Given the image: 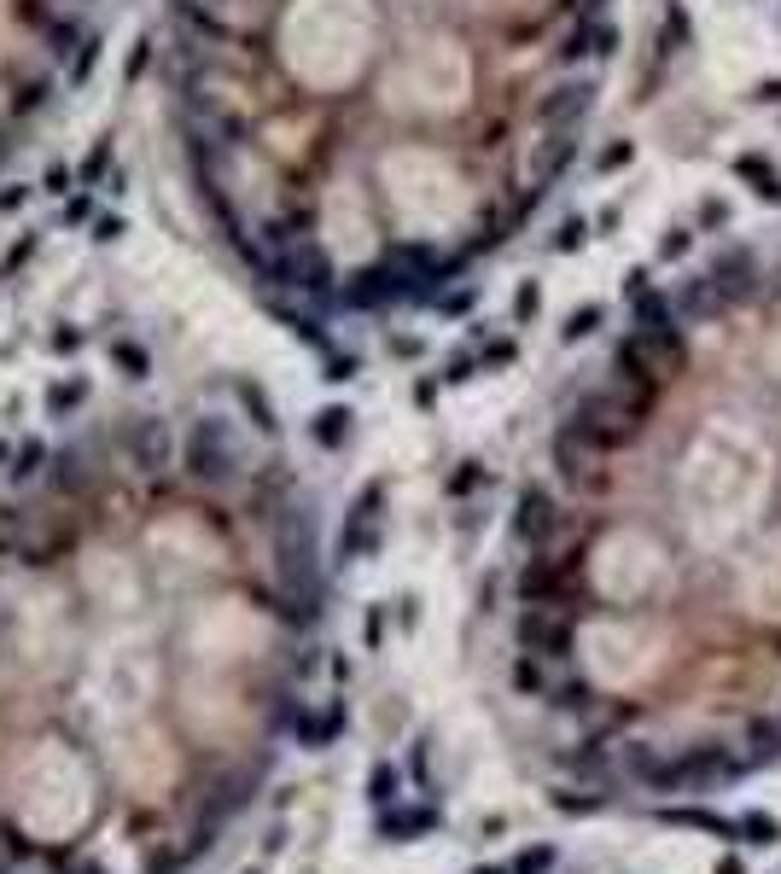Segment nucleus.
<instances>
[{
  "label": "nucleus",
  "mask_w": 781,
  "mask_h": 874,
  "mask_svg": "<svg viewBox=\"0 0 781 874\" xmlns=\"http://www.w3.org/2000/svg\"><path fill=\"white\" fill-rule=\"evenodd\" d=\"M747 770H752L747 752H729V746H717V740H700V746H688L682 758L653 764V770H647V787H653V793H706V787L741 781Z\"/></svg>",
  "instance_id": "f257e3e1"
},
{
  "label": "nucleus",
  "mask_w": 781,
  "mask_h": 874,
  "mask_svg": "<svg viewBox=\"0 0 781 874\" xmlns=\"http://www.w3.org/2000/svg\"><path fill=\"white\" fill-rule=\"evenodd\" d=\"M566 426H572L589 449L612 455V449H630V443L642 437V408L624 403V397H607V391H589V397L572 403V420H566Z\"/></svg>",
  "instance_id": "f03ea898"
},
{
  "label": "nucleus",
  "mask_w": 781,
  "mask_h": 874,
  "mask_svg": "<svg viewBox=\"0 0 781 874\" xmlns=\"http://www.w3.org/2000/svg\"><path fill=\"white\" fill-rule=\"evenodd\" d=\"M181 467H187V478L204 484V490L234 484L239 478V443H234V432H228V420H216V414L193 420V432H187V443H181Z\"/></svg>",
  "instance_id": "7ed1b4c3"
},
{
  "label": "nucleus",
  "mask_w": 781,
  "mask_h": 874,
  "mask_svg": "<svg viewBox=\"0 0 781 874\" xmlns=\"http://www.w3.org/2000/svg\"><path fill=\"white\" fill-rule=\"evenodd\" d=\"M519 647L531 659H566L572 653V624L560 618V606H525L519 612Z\"/></svg>",
  "instance_id": "20e7f679"
},
{
  "label": "nucleus",
  "mask_w": 781,
  "mask_h": 874,
  "mask_svg": "<svg viewBox=\"0 0 781 874\" xmlns=\"http://www.w3.org/2000/svg\"><path fill=\"white\" fill-rule=\"evenodd\" d=\"M554 467H560V478H566L572 490H583V496H601V490H607L601 449H589L572 426H566V432H554Z\"/></svg>",
  "instance_id": "39448f33"
},
{
  "label": "nucleus",
  "mask_w": 781,
  "mask_h": 874,
  "mask_svg": "<svg viewBox=\"0 0 781 874\" xmlns=\"http://www.w3.org/2000/svg\"><path fill=\"white\" fill-rule=\"evenodd\" d=\"M612 368H618V379L636 391V408L647 414V403H653V391H659V379H665V368L653 362V350L642 344V333H624L618 344H612Z\"/></svg>",
  "instance_id": "423d86ee"
},
{
  "label": "nucleus",
  "mask_w": 781,
  "mask_h": 874,
  "mask_svg": "<svg viewBox=\"0 0 781 874\" xmlns=\"http://www.w3.org/2000/svg\"><path fill=\"white\" fill-rule=\"evenodd\" d=\"M578 577V554H543V560H531L525 572H519V601L525 606H560L566 601V583Z\"/></svg>",
  "instance_id": "0eeeda50"
},
{
  "label": "nucleus",
  "mask_w": 781,
  "mask_h": 874,
  "mask_svg": "<svg viewBox=\"0 0 781 874\" xmlns=\"http://www.w3.org/2000/svg\"><path fill=\"white\" fill-rule=\"evenodd\" d=\"M123 443H129L135 472H146V478H158V472L175 461V432H170V420H158V414H140Z\"/></svg>",
  "instance_id": "6e6552de"
},
{
  "label": "nucleus",
  "mask_w": 781,
  "mask_h": 874,
  "mask_svg": "<svg viewBox=\"0 0 781 874\" xmlns=\"http://www.w3.org/2000/svg\"><path fill=\"white\" fill-rule=\"evenodd\" d=\"M403 298H414V286H408V274L385 257L379 269H362L350 286H344V303L350 309H385V303H403Z\"/></svg>",
  "instance_id": "1a4fd4ad"
},
{
  "label": "nucleus",
  "mask_w": 781,
  "mask_h": 874,
  "mask_svg": "<svg viewBox=\"0 0 781 874\" xmlns=\"http://www.w3.org/2000/svg\"><path fill=\"white\" fill-rule=\"evenodd\" d=\"M187 117H193V135L187 140H199V146H239L245 140V117L239 111H228V105H216L210 94H187Z\"/></svg>",
  "instance_id": "9d476101"
},
{
  "label": "nucleus",
  "mask_w": 781,
  "mask_h": 874,
  "mask_svg": "<svg viewBox=\"0 0 781 874\" xmlns=\"http://www.w3.org/2000/svg\"><path fill=\"white\" fill-rule=\"evenodd\" d=\"M560 531V507L548 496L543 484H525L519 502H513V537L531 542V548H548V537Z\"/></svg>",
  "instance_id": "9b49d317"
},
{
  "label": "nucleus",
  "mask_w": 781,
  "mask_h": 874,
  "mask_svg": "<svg viewBox=\"0 0 781 874\" xmlns=\"http://www.w3.org/2000/svg\"><path fill=\"white\" fill-rule=\"evenodd\" d=\"M589 105H595V82L578 76V82H554L543 100H537L531 117H537L543 129H578L583 117H589Z\"/></svg>",
  "instance_id": "f8f14e48"
},
{
  "label": "nucleus",
  "mask_w": 781,
  "mask_h": 874,
  "mask_svg": "<svg viewBox=\"0 0 781 874\" xmlns=\"http://www.w3.org/2000/svg\"><path fill=\"white\" fill-rule=\"evenodd\" d=\"M752 280H758V269H752V257L747 251H723L712 263V274H706V286H712V298L717 303H741L752 298Z\"/></svg>",
  "instance_id": "ddd939ff"
},
{
  "label": "nucleus",
  "mask_w": 781,
  "mask_h": 874,
  "mask_svg": "<svg viewBox=\"0 0 781 874\" xmlns=\"http://www.w3.org/2000/svg\"><path fill=\"white\" fill-rule=\"evenodd\" d=\"M379 484H368L362 490V502L350 507V525H344V537H339V560H356V554H368L379 542Z\"/></svg>",
  "instance_id": "4468645a"
},
{
  "label": "nucleus",
  "mask_w": 781,
  "mask_h": 874,
  "mask_svg": "<svg viewBox=\"0 0 781 874\" xmlns=\"http://www.w3.org/2000/svg\"><path fill=\"white\" fill-rule=\"evenodd\" d=\"M653 816L671 822V828H694V834H712V840H735V822L717 816V810H700V805H659Z\"/></svg>",
  "instance_id": "2eb2a0df"
},
{
  "label": "nucleus",
  "mask_w": 781,
  "mask_h": 874,
  "mask_svg": "<svg viewBox=\"0 0 781 874\" xmlns=\"http://www.w3.org/2000/svg\"><path fill=\"white\" fill-rule=\"evenodd\" d=\"M426 828H438V810L432 805H385V816H379L385 840H420Z\"/></svg>",
  "instance_id": "dca6fc26"
},
{
  "label": "nucleus",
  "mask_w": 781,
  "mask_h": 874,
  "mask_svg": "<svg viewBox=\"0 0 781 874\" xmlns=\"http://www.w3.org/2000/svg\"><path fill=\"white\" fill-rule=\"evenodd\" d=\"M175 24H181V35H187V41H216V47H222V41H234V30H228L210 6H199V0H175Z\"/></svg>",
  "instance_id": "f3484780"
},
{
  "label": "nucleus",
  "mask_w": 781,
  "mask_h": 874,
  "mask_svg": "<svg viewBox=\"0 0 781 874\" xmlns=\"http://www.w3.org/2000/svg\"><path fill=\"white\" fill-rule=\"evenodd\" d=\"M735 175H741L764 204H781V175H776V164H764L758 152H741V158H735Z\"/></svg>",
  "instance_id": "a211bd4d"
},
{
  "label": "nucleus",
  "mask_w": 781,
  "mask_h": 874,
  "mask_svg": "<svg viewBox=\"0 0 781 874\" xmlns=\"http://www.w3.org/2000/svg\"><path fill=\"white\" fill-rule=\"evenodd\" d=\"M781 758V723L776 717H752L747 723V764H776Z\"/></svg>",
  "instance_id": "6ab92c4d"
},
{
  "label": "nucleus",
  "mask_w": 781,
  "mask_h": 874,
  "mask_svg": "<svg viewBox=\"0 0 781 874\" xmlns=\"http://www.w3.org/2000/svg\"><path fill=\"white\" fill-rule=\"evenodd\" d=\"M735 840H747V845H776V840H781V822L770 816V810H747V816L735 822Z\"/></svg>",
  "instance_id": "aec40b11"
},
{
  "label": "nucleus",
  "mask_w": 781,
  "mask_h": 874,
  "mask_svg": "<svg viewBox=\"0 0 781 874\" xmlns=\"http://www.w3.org/2000/svg\"><path fill=\"white\" fill-rule=\"evenodd\" d=\"M344 437H350V408H321L315 414V443L321 449H344Z\"/></svg>",
  "instance_id": "412c9836"
},
{
  "label": "nucleus",
  "mask_w": 781,
  "mask_h": 874,
  "mask_svg": "<svg viewBox=\"0 0 781 874\" xmlns=\"http://www.w3.org/2000/svg\"><path fill=\"white\" fill-rule=\"evenodd\" d=\"M41 35H47V53H53V59H70V53L82 47V30H76L70 18H59V12H53V18L41 24Z\"/></svg>",
  "instance_id": "4be33fe9"
},
{
  "label": "nucleus",
  "mask_w": 781,
  "mask_h": 874,
  "mask_svg": "<svg viewBox=\"0 0 781 874\" xmlns=\"http://www.w3.org/2000/svg\"><path fill=\"white\" fill-rule=\"evenodd\" d=\"M111 362L123 368V379H146L152 373V356H146V344H135V338H117L111 344Z\"/></svg>",
  "instance_id": "5701e85b"
},
{
  "label": "nucleus",
  "mask_w": 781,
  "mask_h": 874,
  "mask_svg": "<svg viewBox=\"0 0 781 874\" xmlns=\"http://www.w3.org/2000/svg\"><path fill=\"white\" fill-rule=\"evenodd\" d=\"M397 793H403V775H397V764H374V775H368V799L385 810V805H397Z\"/></svg>",
  "instance_id": "b1692460"
},
{
  "label": "nucleus",
  "mask_w": 781,
  "mask_h": 874,
  "mask_svg": "<svg viewBox=\"0 0 781 874\" xmlns=\"http://www.w3.org/2000/svg\"><path fill=\"white\" fill-rule=\"evenodd\" d=\"M513 688L519 694H548V676H543V659H513Z\"/></svg>",
  "instance_id": "393cba45"
},
{
  "label": "nucleus",
  "mask_w": 781,
  "mask_h": 874,
  "mask_svg": "<svg viewBox=\"0 0 781 874\" xmlns=\"http://www.w3.org/2000/svg\"><path fill=\"white\" fill-rule=\"evenodd\" d=\"M280 321H286L292 333L304 338V344H315V350H327V333H321V321H315V315H304V309H280Z\"/></svg>",
  "instance_id": "a878e982"
},
{
  "label": "nucleus",
  "mask_w": 781,
  "mask_h": 874,
  "mask_svg": "<svg viewBox=\"0 0 781 874\" xmlns=\"http://www.w3.org/2000/svg\"><path fill=\"white\" fill-rule=\"evenodd\" d=\"M239 403L251 408V420H257V432H274L280 420H274V408H269V397L257 391V385H239Z\"/></svg>",
  "instance_id": "bb28decb"
},
{
  "label": "nucleus",
  "mask_w": 781,
  "mask_h": 874,
  "mask_svg": "<svg viewBox=\"0 0 781 874\" xmlns=\"http://www.w3.org/2000/svg\"><path fill=\"white\" fill-rule=\"evenodd\" d=\"M595 327H601V303H583V309H572V315H566V344L589 338Z\"/></svg>",
  "instance_id": "cd10ccee"
},
{
  "label": "nucleus",
  "mask_w": 781,
  "mask_h": 874,
  "mask_svg": "<svg viewBox=\"0 0 781 874\" xmlns=\"http://www.w3.org/2000/svg\"><path fill=\"white\" fill-rule=\"evenodd\" d=\"M560 59H566V65H578V59H595V24H578V30L566 35Z\"/></svg>",
  "instance_id": "c85d7f7f"
},
{
  "label": "nucleus",
  "mask_w": 781,
  "mask_h": 874,
  "mask_svg": "<svg viewBox=\"0 0 781 874\" xmlns=\"http://www.w3.org/2000/svg\"><path fill=\"white\" fill-rule=\"evenodd\" d=\"M548 869H554V845H531V851L513 857L508 874H548Z\"/></svg>",
  "instance_id": "c756f323"
},
{
  "label": "nucleus",
  "mask_w": 781,
  "mask_h": 874,
  "mask_svg": "<svg viewBox=\"0 0 781 874\" xmlns=\"http://www.w3.org/2000/svg\"><path fill=\"white\" fill-rule=\"evenodd\" d=\"M94 65H100V35H94V41L82 35V47H76V59H70V82H88Z\"/></svg>",
  "instance_id": "7c9ffc66"
},
{
  "label": "nucleus",
  "mask_w": 781,
  "mask_h": 874,
  "mask_svg": "<svg viewBox=\"0 0 781 874\" xmlns=\"http://www.w3.org/2000/svg\"><path fill=\"white\" fill-rule=\"evenodd\" d=\"M105 169H111V140H100V146L88 152V164L76 169V175H82V187H100V181H105Z\"/></svg>",
  "instance_id": "2f4dec72"
},
{
  "label": "nucleus",
  "mask_w": 781,
  "mask_h": 874,
  "mask_svg": "<svg viewBox=\"0 0 781 874\" xmlns=\"http://www.w3.org/2000/svg\"><path fill=\"white\" fill-rule=\"evenodd\" d=\"M589 700H595L589 682H566V688H554V706H560V711H583Z\"/></svg>",
  "instance_id": "473e14b6"
},
{
  "label": "nucleus",
  "mask_w": 781,
  "mask_h": 874,
  "mask_svg": "<svg viewBox=\"0 0 781 874\" xmlns=\"http://www.w3.org/2000/svg\"><path fill=\"white\" fill-rule=\"evenodd\" d=\"M583 239H589V222H583V216H566L560 234H554V251H578Z\"/></svg>",
  "instance_id": "72a5a7b5"
},
{
  "label": "nucleus",
  "mask_w": 781,
  "mask_h": 874,
  "mask_svg": "<svg viewBox=\"0 0 781 874\" xmlns=\"http://www.w3.org/2000/svg\"><path fill=\"white\" fill-rule=\"evenodd\" d=\"M607 805V793H554V810H566V816H578V810H601Z\"/></svg>",
  "instance_id": "f704fd0d"
},
{
  "label": "nucleus",
  "mask_w": 781,
  "mask_h": 874,
  "mask_svg": "<svg viewBox=\"0 0 781 874\" xmlns=\"http://www.w3.org/2000/svg\"><path fill=\"white\" fill-rule=\"evenodd\" d=\"M47 94H53L47 82H18V88H12V111H35Z\"/></svg>",
  "instance_id": "c9c22d12"
},
{
  "label": "nucleus",
  "mask_w": 781,
  "mask_h": 874,
  "mask_svg": "<svg viewBox=\"0 0 781 874\" xmlns=\"http://www.w3.org/2000/svg\"><path fill=\"white\" fill-rule=\"evenodd\" d=\"M682 41H688V12L671 6V12H665V53H677Z\"/></svg>",
  "instance_id": "e433bc0d"
},
{
  "label": "nucleus",
  "mask_w": 781,
  "mask_h": 874,
  "mask_svg": "<svg viewBox=\"0 0 781 874\" xmlns=\"http://www.w3.org/2000/svg\"><path fill=\"white\" fill-rule=\"evenodd\" d=\"M478 484H490V472L478 467V461H467V467L449 478V490H455V496H467V490H478Z\"/></svg>",
  "instance_id": "4c0bfd02"
},
{
  "label": "nucleus",
  "mask_w": 781,
  "mask_h": 874,
  "mask_svg": "<svg viewBox=\"0 0 781 874\" xmlns=\"http://www.w3.org/2000/svg\"><path fill=\"white\" fill-rule=\"evenodd\" d=\"M537 309H543V292H537V286H519V298H513V321H537Z\"/></svg>",
  "instance_id": "58836bf2"
},
{
  "label": "nucleus",
  "mask_w": 781,
  "mask_h": 874,
  "mask_svg": "<svg viewBox=\"0 0 781 874\" xmlns=\"http://www.w3.org/2000/svg\"><path fill=\"white\" fill-rule=\"evenodd\" d=\"M146 65H152V41L140 35V41H135V53H129V65H123V76H129V82H140V76H146Z\"/></svg>",
  "instance_id": "ea45409f"
},
{
  "label": "nucleus",
  "mask_w": 781,
  "mask_h": 874,
  "mask_svg": "<svg viewBox=\"0 0 781 874\" xmlns=\"http://www.w3.org/2000/svg\"><path fill=\"white\" fill-rule=\"evenodd\" d=\"M688 245H694V239H688V228H671V234L659 239V257H665V263H677Z\"/></svg>",
  "instance_id": "a19ab883"
},
{
  "label": "nucleus",
  "mask_w": 781,
  "mask_h": 874,
  "mask_svg": "<svg viewBox=\"0 0 781 874\" xmlns=\"http://www.w3.org/2000/svg\"><path fill=\"white\" fill-rule=\"evenodd\" d=\"M76 403H82V385H53V391H47V408H53V414H65V408H76Z\"/></svg>",
  "instance_id": "79ce46f5"
},
{
  "label": "nucleus",
  "mask_w": 781,
  "mask_h": 874,
  "mask_svg": "<svg viewBox=\"0 0 781 874\" xmlns=\"http://www.w3.org/2000/svg\"><path fill=\"white\" fill-rule=\"evenodd\" d=\"M321 379H333V385L356 379V356H327V373H321Z\"/></svg>",
  "instance_id": "37998d69"
},
{
  "label": "nucleus",
  "mask_w": 781,
  "mask_h": 874,
  "mask_svg": "<svg viewBox=\"0 0 781 874\" xmlns=\"http://www.w3.org/2000/svg\"><path fill=\"white\" fill-rule=\"evenodd\" d=\"M630 158H636V146H630V140H618V146H607V152H601V169H624Z\"/></svg>",
  "instance_id": "c03bdc74"
},
{
  "label": "nucleus",
  "mask_w": 781,
  "mask_h": 874,
  "mask_svg": "<svg viewBox=\"0 0 781 874\" xmlns=\"http://www.w3.org/2000/svg\"><path fill=\"white\" fill-rule=\"evenodd\" d=\"M508 362H513V344H508V338L484 344V368H508Z\"/></svg>",
  "instance_id": "a18cd8bd"
},
{
  "label": "nucleus",
  "mask_w": 781,
  "mask_h": 874,
  "mask_svg": "<svg viewBox=\"0 0 781 874\" xmlns=\"http://www.w3.org/2000/svg\"><path fill=\"white\" fill-rule=\"evenodd\" d=\"M41 187H47L53 199H59V193H70V169H65V164H53L47 175H41Z\"/></svg>",
  "instance_id": "49530a36"
},
{
  "label": "nucleus",
  "mask_w": 781,
  "mask_h": 874,
  "mask_svg": "<svg viewBox=\"0 0 781 874\" xmlns=\"http://www.w3.org/2000/svg\"><path fill=\"white\" fill-rule=\"evenodd\" d=\"M94 239H123V216H100L94 222Z\"/></svg>",
  "instance_id": "de8ad7c7"
},
{
  "label": "nucleus",
  "mask_w": 781,
  "mask_h": 874,
  "mask_svg": "<svg viewBox=\"0 0 781 874\" xmlns=\"http://www.w3.org/2000/svg\"><path fill=\"white\" fill-rule=\"evenodd\" d=\"M24 199H30V187H6V193H0V210H18Z\"/></svg>",
  "instance_id": "09e8293b"
},
{
  "label": "nucleus",
  "mask_w": 781,
  "mask_h": 874,
  "mask_svg": "<svg viewBox=\"0 0 781 874\" xmlns=\"http://www.w3.org/2000/svg\"><path fill=\"white\" fill-rule=\"evenodd\" d=\"M758 105H781V82H758Z\"/></svg>",
  "instance_id": "8fccbe9b"
},
{
  "label": "nucleus",
  "mask_w": 781,
  "mask_h": 874,
  "mask_svg": "<svg viewBox=\"0 0 781 874\" xmlns=\"http://www.w3.org/2000/svg\"><path fill=\"white\" fill-rule=\"evenodd\" d=\"M30 245H35V239H18V245H12V257H6V274H12L18 263H24V257H30Z\"/></svg>",
  "instance_id": "3c124183"
},
{
  "label": "nucleus",
  "mask_w": 781,
  "mask_h": 874,
  "mask_svg": "<svg viewBox=\"0 0 781 874\" xmlns=\"http://www.w3.org/2000/svg\"><path fill=\"white\" fill-rule=\"evenodd\" d=\"M449 379H473V356H455L449 362Z\"/></svg>",
  "instance_id": "603ef678"
},
{
  "label": "nucleus",
  "mask_w": 781,
  "mask_h": 874,
  "mask_svg": "<svg viewBox=\"0 0 781 874\" xmlns=\"http://www.w3.org/2000/svg\"><path fill=\"white\" fill-rule=\"evenodd\" d=\"M76 344H82V333H70V327H65V333H53V350H76Z\"/></svg>",
  "instance_id": "864d4df0"
},
{
  "label": "nucleus",
  "mask_w": 781,
  "mask_h": 874,
  "mask_svg": "<svg viewBox=\"0 0 781 874\" xmlns=\"http://www.w3.org/2000/svg\"><path fill=\"white\" fill-rule=\"evenodd\" d=\"M712 874H747V869H741V857H723V863H717Z\"/></svg>",
  "instance_id": "5fc2aeb1"
},
{
  "label": "nucleus",
  "mask_w": 781,
  "mask_h": 874,
  "mask_svg": "<svg viewBox=\"0 0 781 874\" xmlns=\"http://www.w3.org/2000/svg\"><path fill=\"white\" fill-rule=\"evenodd\" d=\"M6 461H12V443H6V437H0V467H6Z\"/></svg>",
  "instance_id": "6e6d98bb"
},
{
  "label": "nucleus",
  "mask_w": 781,
  "mask_h": 874,
  "mask_svg": "<svg viewBox=\"0 0 781 874\" xmlns=\"http://www.w3.org/2000/svg\"><path fill=\"white\" fill-rule=\"evenodd\" d=\"M6 146H12V140H6V129H0V158H6Z\"/></svg>",
  "instance_id": "4d7b16f0"
},
{
  "label": "nucleus",
  "mask_w": 781,
  "mask_h": 874,
  "mask_svg": "<svg viewBox=\"0 0 781 874\" xmlns=\"http://www.w3.org/2000/svg\"><path fill=\"white\" fill-rule=\"evenodd\" d=\"M199 6H210V12H216V6H228V0H199Z\"/></svg>",
  "instance_id": "13d9d810"
},
{
  "label": "nucleus",
  "mask_w": 781,
  "mask_h": 874,
  "mask_svg": "<svg viewBox=\"0 0 781 874\" xmlns=\"http://www.w3.org/2000/svg\"><path fill=\"white\" fill-rule=\"evenodd\" d=\"M473 874H508V869H473Z\"/></svg>",
  "instance_id": "bf43d9fd"
},
{
  "label": "nucleus",
  "mask_w": 781,
  "mask_h": 874,
  "mask_svg": "<svg viewBox=\"0 0 781 874\" xmlns=\"http://www.w3.org/2000/svg\"><path fill=\"white\" fill-rule=\"evenodd\" d=\"M776 723H781V717H776Z\"/></svg>",
  "instance_id": "052dcab7"
}]
</instances>
